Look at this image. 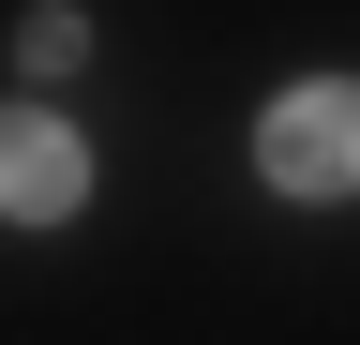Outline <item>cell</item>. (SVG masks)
<instances>
[{"label": "cell", "instance_id": "6da1fadb", "mask_svg": "<svg viewBox=\"0 0 360 345\" xmlns=\"http://www.w3.org/2000/svg\"><path fill=\"white\" fill-rule=\"evenodd\" d=\"M255 165L285 195H345L360 181V91H345V75H330V91H285V105L255 120Z\"/></svg>", "mask_w": 360, "mask_h": 345}, {"label": "cell", "instance_id": "7a4b0ae2", "mask_svg": "<svg viewBox=\"0 0 360 345\" xmlns=\"http://www.w3.org/2000/svg\"><path fill=\"white\" fill-rule=\"evenodd\" d=\"M75 195H90V150L45 105H15V120H0V210H15V226H60Z\"/></svg>", "mask_w": 360, "mask_h": 345}]
</instances>
